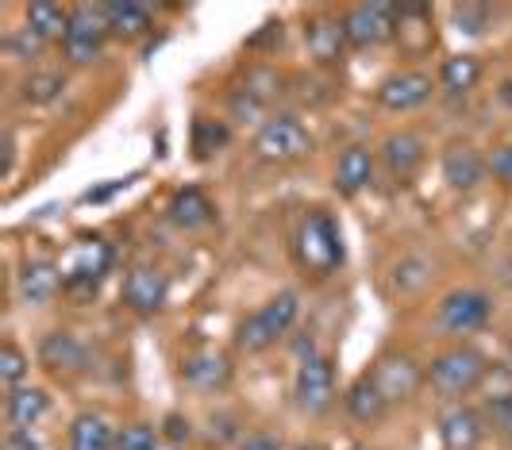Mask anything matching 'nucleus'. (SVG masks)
<instances>
[{
	"mask_svg": "<svg viewBox=\"0 0 512 450\" xmlns=\"http://www.w3.org/2000/svg\"><path fill=\"white\" fill-rule=\"evenodd\" d=\"M432 97V77L424 70H397L378 85V104L389 112H412Z\"/></svg>",
	"mask_w": 512,
	"mask_h": 450,
	"instance_id": "nucleus-12",
	"label": "nucleus"
},
{
	"mask_svg": "<svg viewBox=\"0 0 512 450\" xmlns=\"http://www.w3.org/2000/svg\"><path fill=\"white\" fill-rule=\"evenodd\" d=\"M351 47H382L397 35V4H355L343 12Z\"/></svg>",
	"mask_w": 512,
	"mask_h": 450,
	"instance_id": "nucleus-8",
	"label": "nucleus"
},
{
	"mask_svg": "<svg viewBox=\"0 0 512 450\" xmlns=\"http://www.w3.org/2000/svg\"><path fill=\"white\" fill-rule=\"evenodd\" d=\"M231 143V131L224 120H212V116H197L193 120V135H189V147H193V158H212Z\"/></svg>",
	"mask_w": 512,
	"mask_h": 450,
	"instance_id": "nucleus-28",
	"label": "nucleus"
},
{
	"mask_svg": "<svg viewBox=\"0 0 512 450\" xmlns=\"http://www.w3.org/2000/svg\"><path fill=\"white\" fill-rule=\"evenodd\" d=\"M170 220L185 231H197V227H208L216 220V204L201 193V189H181L170 200Z\"/></svg>",
	"mask_w": 512,
	"mask_h": 450,
	"instance_id": "nucleus-23",
	"label": "nucleus"
},
{
	"mask_svg": "<svg viewBox=\"0 0 512 450\" xmlns=\"http://www.w3.org/2000/svg\"><path fill=\"white\" fill-rule=\"evenodd\" d=\"M489 374V362L482 350L474 347H451L432 358L428 366V385L436 389L439 397H466L474 393Z\"/></svg>",
	"mask_w": 512,
	"mask_h": 450,
	"instance_id": "nucleus-3",
	"label": "nucleus"
},
{
	"mask_svg": "<svg viewBox=\"0 0 512 450\" xmlns=\"http://www.w3.org/2000/svg\"><path fill=\"white\" fill-rule=\"evenodd\" d=\"M351 450H370V447H351Z\"/></svg>",
	"mask_w": 512,
	"mask_h": 450,
	"instance_id": "nucleus-41",
	"label": "nucleus"
},
{
	"mask_svg": "<svg viewBox=\"0 0 512 450\" xmlns=\"http://www.w3.org/2000/svg\"><path fill=\"white\" fill-rule=\"evenodd\" d=\"M370 377L378 381V389L385 393L389 404H401V400H409L428 381V370H420L416 358H409V354H382L370 366Z\"/></svg>",
	"mask_w": 512,
	"mask_h": 450,
	"instance_id": "nucleus-10",
	"label": "nucleus"
},
{
	"mask_svg": "<svg viewBox=\"0 0 512 450\" xmlns=\"http://www.w3.org/2000/svg\"><path fill=\"white\" fill-rule=\"evenodd\" d=\"M62 89H66V77L58 70H35L24 81V100L27 104H51V100H58Z\"/></svg>",
	"mask_w": 512,
	"mask_h": 450,
	"instance_id": "nucleus-29",
	"label": "nucleus"
},
{
	"mask_svg": "<svg viewBox=\"0 0 512 450\" xmlns=\"http://www.w3.org/2000/svg\"><path fill=\"white\" fill-rule=\"evenodd\" d=\"M489 174V162L474 147H451L443 154V181L455 193H474Z\"/></svg>",
	"mask_w": 512,
	"mask_h": 450,
	"instance_id": "nucleus-17",
	"label": "nucleus"
},
{
	"mask_svg": "<svg viewBox=\"0 0 512 450\" xmlns=\"http://www.w3.org/2000/svg\"><path fill=\"white\" fill-rule=\"evenodd\" d=\"M482 431H486L482 412H474L466 404H455L439 416V439L447 450H474L482 443Z\"/></svg>",
	"mask_w": 512,
	"mask_h": 450,
	"instance_id": "nucleus-16",
	"label": "nucleus"
},
{
	"mask_svg": "<svg viewBox=\"0 0 512 450\" xmlns=\"http://www.w3.org/2000/svg\"><path fill=\"white\" fill-rule=\"evenodd\" d=\"M47 408H51V397L43 389H31V385L12 389L8 400H4V416H8V424L16 427V431H35L39 420L47 416Z\"/></svg>",
	"mask_w": 512,
	"mask_h": 450,
	"instance_id": "nucleus-20",
	"label": "nucleus"
},
{
	"mask_svg": "<svg viewBox=\"0 0 512 450\" xmlns=\"http://www.w3.org/2000/svg\"><path fill=\"white\" fill-rule=\"evenodd\" d=\"M39 366L47 374H81L89 366V347L74 331H51L39 343Z\"/></svg>",
	"mask_w": 512,
	"mask_h": 450,
	"instance_id": "nucleus-13",
	"label": "nucleus"
},
{
	"mask_svg": "<svg viewBox=\"0 0 512 450\" xmlns=\"http://www.w3.org/2000/svg\"><path fill=\"white\" fill-rule=\"evenodd\" d=\"M489 316H493V300L482 289H455L439 304V327L447 335H470V331L486 327Z\"/></svg>",
	"mask_w": 512,
	"mask_h": 450,
	"instance_id": "nucleus-9",
	"label": "nucleus"
},
{
	"mask_svg": "<svg viewBox=\"0 0 512 450\" xmlns=\"http://www.w3.org/2000/svg\"><path fill=\"white\" fill-rule=\"evenodd\" d=\"M181 381L201 389V393H216V389H228L231 381V362L228 354L220 350H193L181 358Z\"/></svg>",
	"mask_w": 512,
	"mask_h": 450,
	"instance_id": "nucleus-14",
	"label": "nucleus"
},
{
	"mask_svg": "<svg viewBox=\"0 0 512 450\" xmlns=\"http://www.w3.org/2000/svg\"><path fill=\"white\" fill-rule=\"evenodd\" d=\"M104 20H108V31L120 35V39H139L151 31V8L147 4H104Z\"/></svg>",
	"mask_w": 512,
	"mask_h": 450,
	"instance_id": "nucleus-26",
	"label": "nucleus"
},
{
	"mask_svg": "<svg viewBox=\"0 0 512 450\" xmlns=\"http://www.w3.org/2000/svg\"><path fill=\"white\" fill-rule=\"evenodd\" d=\"M293 450H320L316 443H301V447H293Z\"/></svg>",
	"mask_w": 512,
	"mask_h": 450,
	"instance_id": "nucleus-39",
	"label": "nucleus"
},
{
	"mask_svg": "<svg viewBox=\"0 0 512 450\" xmlns=\"http://www.w3.org/2000/svg\"><path fill=\"white\" fill-rule=\"evenodd\" d=\"M27 370H31V362H27L24 350L16 347V343H4V347H0V381H4L8 393L24 385Z\"/></svg>",
	"mask_w": 512,
	"mask_h": 450,
	"instance_id": "nucleus-30",
	"label": "nucleus"
},
{
	"mask_svg": "<svg viewBox=\"0 0 512 450\" xmlns=\"http://www.w3.org/2000/svg\"><path fill=\"white\" fill-rule=\"evenodd\" d=\"M382 162L397 185H409L416 170L424 166V139L412 131H393L382 143Z\"/></svg>",
	"mask_w": 512,
	"mask_h": 450,
	"instance_id": "nucleus-15",
	"label": "nucleus"
},
{
	"mask_svg": "<svg viewBox=\"0 0 512 450\" xmlns=\"http://www.w3.org/2000/svg\"><path fill=\"white\" fill-rule=\"evenodd\" d=\"M158 450H181V447H170V443H166V447H158Z\"/></svg>",
	"mask_w": 512,
	"mask_h": 450,
	"instance_id": "nucleus-40",
	"label": "nucleus"
},
{
	"mask_svg": "<svg viewBox=\"0 0 512 450\" xmlns=\"http://www.w3.org/2000/svg\"><path fill=\"white\" fill-rule=\"evenodd\" d=\"M343 408H347V416H351L355 424H378V420H385V412H389L393 404L385 400V393L378 389V381L366 370L362 377L351 381V389H347V397H343Z\"/></svg>",
	"mask_w": 512,
	"mask_h": 450,
	"instance_id": "nucleus-18",
	"label": "nucleus"
},
{
	"mask_svg": "<svg viewBox=\"0 0 512 450\" xmlns=\"http://www.w3.org/2000/svg\"><path fill=\"white\" fill-rule=\"evenodd\" d=\"M239 450H285V443L274 431H247L239 435Z\"/></svg>",
	"mask_w": 512,
	"mask_h": 450,
	"instance_id": "nucleus-36",
	"label": "nucleus"
},
{
	"mask_svg": "<svg viewBox=\"0 0 512 450\" xmlns=\"http://www.w3.org/2000/svg\"><path fill=\"white\" fill-rule=\"evenodd\" d=\"M62 293V270L47 262V258H35V262H24L20 270V297L27 304H47Z\"/></svg>",
	"mask_w": 512,
	"mask_h": 450,
	"instance_id": "nucleus-21",
	"label": "nucleus"
},
{
	"mask_svg": "<svg viewBox=\"0 0 512 450\" xmlns=\"http://www.w3.org/2000/svg\"><path fill=\"white\" fill-rule=\"evenodd\" d=\"M497 97H501V100H505V104L512 108V77L505 81V85H501V89H497Z\"/></svg>",
	"mask_w": 512,
	"mask_h": 450,
	"instance_id": "nucleus-38",
	"label": "nucleus"
},
{
	"mask_svg": "<svg viewBox=\"0 0 512 450\" xmlns=\"http://www.w3.org/2000/svg\"><path fill=\"white\" fill-rule=\"evenodd\" d=\"M486 420L493 424L497 435L512 439V389H501V393L486 397Z\"/></svg>",
	"mask_w": 512,
	"mask_h": 450,
	"instance_id": "nucleus-32",
	"label": "nucleus"
},
{
	"mask_svg": "<svg viewBox=\"0 0 512 450\" xmlns=\"http://www.w3.org/2000/svg\"><path fill=\"white\" fill-rule=\"evenodd\" d=\"M308 150H312V135L297 116H270L255 135V154L266 162H297Z\"/></svg>",
	"mask_w": 512,
	"mask_h": 450,
	"instance_id": "nucleus-6",
	"label": "nucleus"
},
{
	"mask_svg": "<svg viewBox=\"0 0 512 450\" xmlns=\"http://www.w3.org/2000/svg\"><path fill=\"white\" fill-rule=\"evenodd\" d=\"M374 181V154L366 147H347L335 162V189L343 197H355Z\"/></svg>",
	"mask_w": 512,
	"mask_h": 450,
	"instance_id": "nucleus-22",
	"label": "nucleus"
},
{
	"mask_svg": "<svg viewBox=\"0 0 512 450\" xmlns=\"http://www.w3.org/2000/svg\"><path fill=\"white\" fill-rule=\"evenodd\" d=\"M104 35H108V20H104V4H74L70 8V27L62 35V54L70 66H89L97 62L104 50Z\"/></svg>",
	"mask_w": 512,
	"mask_h": 450,
	"instance_id": "nucleus-4",
	"label": "nucleus"
},
{
	"mask_svg": "<svg viewBox=\"0 0 512 450\" xmlns=\"http://www.w3.org/2000/svg\"><path fill=\"white\" fill-rule=\"evenodd\" d=\"M162 439L151 424H128L116 431V450H158Z\"/></svg>",
	"mask_w": 512,
	"mask_h": 450,
	"instance_id": "nucleus-31",
	"label": "nucleus"
},
{
	"mask_svg": "<svg viewBox=\"0 0 512 450\" xmlns=\"http://www.w3.org/2000/svg\"><path fill=\"white\" fill-rule=\"evenodd\" d=\"M66 27H70V8H58V4H31V8H27V31H31L39 43L62 39Z\"/></svg>",
	"mask_w": 512,
	"mask_h": 450,
	"instance_id": "nucleus-27",
	"label": "nucleus"
},
{
	"mask_svg": "<svg viewBox=\"0 0 512 450\" xmlns=\"http://www.w3.org/2000/svg\"><path fill=\"white\" fill-rule=\"evenodd\" d=\"M8 450H43L39 447V439H35V431H8Z\"/></svg>",
	"mask_w": 512,
	"mask_h": 450,
	"instance_id": "nucleus-37",
	"label": "nucleus"
},
{
	"mask_svg": "<svg viewBox=\"0 0 512 450\" xmlns=\"http://www.w3.org/2000/svg\"><path fill=\"white\" fill-rule=\"evenodd\" d=\"M489 12L486 4H459L455 8V24H459V31H466V35H482L489 24Z\"/></svg>",
	"mask_w": 512,
	"mask_h": 450,
	"instance_id": "nucleus-33",
	"label": "nucleus"
},
{
	"mask_svg": "<svg viewBox=\"0 0 512 450\" xmlns=\"http://www.w3.org/2000/svg\"><path fill=\"white\" fill-rule=\"evenodd\" d=\"M482 81V58L478 54H451L443 66H439V85L451 93V97H462L470 89H478Z\"/></svg>",
	"mask_w": 512,
	"mask_h": 450,
	"instance_id": "nucleus-25",
	"label": "nucleus"
},
{
	"mask_svg": "<svg viewBox=\"0 0 512 450\" xmlns=\"http://www.w3.org/2000/svg\"><path fill=\"white\" fill-rule=\"evenodd\" d=\"M301 304H297V293H278L274 300H266L258 312H251L243 324L235 327V347L247 350V354H262L270 350L278 339L289 335V327L297 320Z\"/></svg>",
	"mask_w": 512,
	"mask_h": 450,
	"instance_id": "nucleus-2",
	"label": "nucleus"
},
{
	"mask_svg": "<svg viewBox=\"0 0 512 450\" xmlns=\"http://www.w3.org/2000/svg\"><path fill=\"white\" fill-rule=\"evenodd\" d=\"M293 397L305 408L308 416L328 412L335 400V366L328 354H305L297 377H293Z\"/></svg>",
	"mask_w": 512,
	"mask_h": 450,
	"instance_id": "nucleus-7",
	"label": "nucleus"
},
{
	"mask_svg": "<svg viewBox=\"0 0 512 450\" xmlns=\"http://www.w3.org/2000/svg\"><path fill=\"white\" fill-rule=\"evenodd\" d=\"M486 162H489V174L497 177L501 185H509V189H512V143H509V147H497Z\"/></svg>",
	"mask_w": 512,
	"mask_h": 450,
	"instance_id": "nucleus-35",
	"label": "nucleus"
},
{
	"mask_svg": "<svg viewBox=\"0 0 512 450\" xmlns=\"http://www.w3.org/2000/svg\"><path fill=\"white\" fill-rule=\"evenodd\" d=\"M170 297V281L158 266H131L124 277V304L139 316H154L166 308Z\"/></svg>",
	"mask_w": 512,
	"mask_h": 450,
	"instance_id": "nucleus-11",
	"label": "nucleus"
},
{
	"mask_svg": "<svg viewBox=\"0 0 512 450\" xmlns=\"http://www.w3.org/2000/svg\"><path fill=\"white\" fill-rule=\"evenodd\" d=\"M162 435H166V443H170V447H181V443H189V439H193V424L174 412V416H166V420H162Z\"/></svg>",
	"mask_w": 512,
	"mask_h": 450,
	"instance_id": "nucleus-34",
	"label": "nucleus"
},
{
	"mask_svg": "<svg viewBox=\"0 0 512 450\" xmlns=\"http://www.w3.org/2000/svg\"><path fill=\"white\" fill-rule=\"evenodd\" d=\"M305 43H308V54H312L320 66L339 62L343 50L351 47V43H347V31H343V20H335V16H316V20H308Z\"/></svg>",
	"mask_w": 512,
	"mask_h": 450,
	"instance_id": "nucleus-19",
	"label": "nucleus"
},
{
	"mask_svg": "<svg viewBox=\"0 0 512 450\" xmlns=\"http://www.w3.org/2000/svg\"><path fill=\"white\" fill-rule=\"evenodd\" d=\"M108 266H112V247L101 243V239H89V243L74 247L70 266L62 270V293L77 300L93 297V293L101 289Z\"/></svg>",
	"mask_w": 512,
	"mask_h": 450,
	"instance_id": "nucleus-5",
	"label": "nucleus"
},
{
	"mask_svg": "<svg viewBox=\"0 0 512 450\" xmlns=\"http://www.w3.org/2000/svg\"><path fill=\"white\" fill-rule=\"evenodd\" d=\"M70 450H116V431L101 412H81L70 424Z\"/></svg>",
	"mask_w": 512,
	"mask_h": 450,
	"instance_id": "nucleus-24",
	"label": "nucleus"
},
{
	"mask_svg": "<svg viewBox=\"0 0 512 450\" xmlns=\"http://www.w3.org/2000/svg\"><path fill=\"white\" fill-rule=\"evenodd\" d=\"M293 258L305 277H332L343 266V235L332 212L312 208L301 216V224L293 231Z\"/></svg>",
	"mask_w": 512,
	"mask_h": 450,
	"instance_id": "nucleus-1",
	"label": "nucleus"
}]
</instances>
